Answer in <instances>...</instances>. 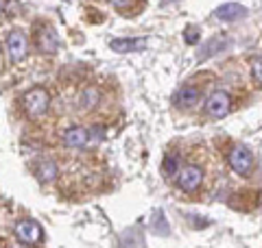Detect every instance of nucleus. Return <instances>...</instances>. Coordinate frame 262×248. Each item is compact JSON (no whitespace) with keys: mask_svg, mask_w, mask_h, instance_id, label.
Wrapping results in <instances>:
<instances>
[{"mask_svg":"<svg viewBox=\"0 0 262 248\" xmlns=\"http://www.w3.org/2000/svg\"><path fill=\"white\" fill-rule=\"evenodd\" d=\"M253 79H256L260 85H262V57L253 61Z\"/></svg>","mask_w":262,"mask_h":248,"instance_id":"nucleus-15","label":"nucleus"},{"mask_svg":"<svg viewBox=\"0 0 262 248\" xmlns=\"http://www.w3.org/2000/svg\"><path fill=\"white\" fill-rule=\"evenodd\" d=\"M112 3H114V7H120V9H122V7H127L131 0H112Z\"/></svg>","mask_w":262,"mask_h":248,"instance_id":"nucleus-17","label":"nucleus"},{"mask_svg":"<svg viewBox=\"0 0 262 248\" xmlns=\"http://www.w3.org/2000/svg\"><path fill=\"white\" fill-rule=\"evenodd\" d=\"M35 46H37L39 53H48V55L59 51V37H57L55 29L48 27V24L39 27L37 33H35Z\"/></svg>","mask_w":262,"mask_h":248,"instance_id":"nucleus-7","label":"nucleus"},{"mask_svg":"<svg viewBox=\"0 0 262 248\" xmlns=\"http://www.w3.org/2000/svg\"><path fill=\"white\" fill-rule=\"evenodd\" d=\"M162 170H164V177H175L179 170V159L175 155H166L164 157V163H162Z\"/></svg>","mask_w":262,"mask_h":248,"instance_id":"nucleus-13","label":"nucleus"},{"mask_svg":"<svg viewBox=\"0 0 262 248\" xmlns=\"http://www.w3.org/2000/svg\"><path fill=\"white\" fill-rule=\"evenodd\" d=\"M48 107H51V94H48L44 87H31L29 92L22 96V109L29 120L44 118Z\"/></svg>","mask_w":262,"mask_h":248,"instance_id":"nucleus-1","label":"nucleus"},{"mask_svg":"<svg viewBox=\"0 0 262 248\" xmlns=\"http://www.w3.org/2000/svg\"><path fill=\"white\" fill-rule=\"evenodd\" d=\"M201 98V89L194 87V85H184L177 89V94L173 98V103L179 107V109H190V107H194L196 103H199Z\"/></svg>","mask_w":262,"mask_h":248,"instance_id":"nucleus-8","label":"nucleus"},{"mask_svg":"<svg viewBox=\"0 0 262 248\" xmlns=\"http://www.w3.org/2000/svg\"><path fill=\"white\" fill-rule=\"evenodd\" d=\"M227 163H229V168L241 177H249L253 172V155L249 153V148L243 144H236L232 151H229Z\"/></svg>","mask_w":262,"mask_h":248,"instance_id":"nucleus-2","label":"nucleus"},{"mask_svg":"<svg viewBox=\"0 0 262 248\" xmlns=\"http://www.w3.org/2000/svg\"><path fill=\"white\" fill-rule=\"evenodd\" d=\"M144 44L146 39H114L110 46L116 53H131V51H142Z\"/></svg>","mask_w":262,"mask_h":248,"instance_id":"nucleus-12","label":"nucleus"},{"mask_svg":"<svg viewBox=\"0 0 262 248\" xmlns=\"http://www.w3.org/2000/svg\"><path fill=\"white\" fill-rule=\"evenodd\" d=\"M63 144L68 148H83L90 144V131L81 127H72L63 133Z\"/></svg>","mask_w":262,"mask_h":248,"instance_id":"nucleus-9","label":"nucleus"},{"mask_svg":"<svg viewBox=\"0 0 262 248\" xmlns=\"http://www.w3.org/2000/svg\"><path fill=\"white\" fill-rule=\"evenodd\" d=\"M203 183V170L196 165H184L177 170V187L182 192H194Z\"/></svg>","mask_w":262,"mask_h":248,"instance_id":"nucleus-4","label":"nucleus"},{"mask_svg":"<svg viewBox=\"0 0 262 248\" xmlns=\"http://www.w3.org/2000/svg\"><path fill=\"white\" fill-rule=\"evenodd\" d=\"M3 63H5L3 61V51H0V70H3Z\"/></svg>","mask_w":262,"mask_h":248,"instance_id":"nucleus-19","label":"nucleus"},{"mask_svg":"<svg viewBox=\"0 0 262 248\" xmlns=\"http://www.w3.org/2000/svg\"><path fill=\"white\" fill-rule=\"evenodd\" d=\"M57 175H59V168H57V163L51 161V159H44L42 163L37 165V179H39V183H51V181L57 179Z\"/></svg>","mask_w":262,"mask_h":248,"instance_id":"nucleus-11","label":"nucleus"},{"mask_svg":"<svg viewBox=\"0 0 262 248\" xmlns=\"http://www.w3.org/2000/svg\"><path fill=\"white\" fill-rule=\"evenodd\" d=\"M184 37H186V44H196L199 41V33H196V29H188Z\"/></svg>","mask_w":262,"mask_h":248,"instance_id":"nucleus-16","label":"nucleus"},{"mask_svg":"<svg viewBox=\"0 0 262 248\" xmlns=\"http://www.w3.org/2000/svg\"><path fill=\"white\" fill-rule=\"evenodd\" d=\"M5 11V0H0V13Z\"/></svg>","mask_w":262,"mask_h":248,"instance_id":"nucleus-18","label":"nucleus"},{"mask_svg":"<svg viewBox=\"0 0 262 248\" xmlns=\"http://www.w3.org/2000/svg\"><path fill=\"white\" fill-rule=\"evenodd\" d=\"M81 101H83V103H81V107H83V109H92V107L96 105V101H98V92L90 87V89H85V92H83Z\"/></svg>","mask_w":262,"mask_h":248,"instance_id":"nucleus-14","label":"nucleus"},{"mask_svg":"<svg viewBox=\"0 0 262 248\" xmlns=\"http://www.w3.org/2000/svg\"><path fill=\"white\" fill-rule=\"evenodd\" d=\"M27 53H29V41L24 37V33L20 31L9 33V37H7V55H9V59L13 63H20L24 61Z\"/></svg>","mask_w":262,"mask_h":248,"instance_id":"nucleus-6","label":"nucleus"},{"mask_svg":"<svg viewBox=\"0 0 262 248\" xmlns=\"http://www.w3.org/2000/svg\"><path fill=\"white\" fill-rule=\"evenodd\" d=\"M216 20L221 22H234V20H241L243 15H247V9L243 5H236V3H227V5H221L219 9L214 11Z\"/></svg>","mask_w":262,"mask_h":248,"instance_id":"nucleus-10","label":"nucleus"},{"mask_svg":"<svg viewBox=\"0 0 262 248\" xmlns=\"http://www.w3.org/2000/svg\"><path fill=\"white\" fill-rule=\"evenodd\" d=\"M15 239L22 246H39L44 244V231L35 220H22L15 225Z\"/></svg>","mask_w":262,"mask_h":248,"instance_id":"nucleus-3","label":"nucleus"},{"mask_svg":"<svg viewBox=\"0 0 262 248\" xmlns=\"http://www.w3.org/2000/svg\"><path fill=\"white\" fill-rule=\"evenodd\" d=\"M229 109H232V96H229L227 92H223V89H219V92H214L208 103H206V113L210 115V118H225V115L229 113Z\"/></svg>","mask_w":262,"mask_h":248,"instance_id":"nucleus-5","label":"nucleus"}]
</instances>
